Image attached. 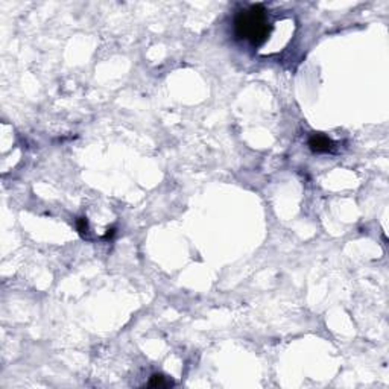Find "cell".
I'll return each instance as SVG.
<instances>
[{"mask_svg":"<svg viewBox=\"0 0 389 389\" xmlns=\"http://www.w3.org/2000/svg\"><path fill=\"white\" fill-rule=\"evenodd\" d=\"M76 225H78V231H79L82 236L87 234V231H88V222H87L85 217H81V219H78V224Z\"/></svg>","mask_w":389,"mask_h":389,"instance_id":"4","label":"cell"},{"mask_svg":"<svg viewBox=\"0 0 389 389\" xmlns=\"http://www.w3.org/2000/svg\"><path fill=\"white\" fill-rule=\"evenodd\" d=\"M272 26L268 22L266 9L263 5H251L242 9L234 19V32L239 38L250 41L253 46H260L266 41Z\"/></svg>","mask_w":389,"mask_h":389,"instance_id":"1","label":"cell"},{"mask_svg":"<svg viewBox=\"0 0 389 389\" xmlns=\"http://www.w3.org/2000/svg\"><path fill=\"white\" fill-rule=\"evenodd\" d=\"M309 146L313 152H330L335 148V143L332 138H329L324 134H313L309 138Z\"/></svg>","mask_w":389,"mask_h":389,"instance_id":"2","label":"cell"},{"mask_svg":"<svg viewBox=\"0 0 389 389\" xmlns=\"http://www.w3.org/2000/svg\"><path fill=\"white\" fill-rule=\"evenodd\" d=\"M172 385H174L172 382L166 380V377L161 374H154L149 380V386L152 388H166V386H172Z\"/></svg>","mask_w":389,"mask_h":389,"instance_id":"3","label":"cell"}]
</instances>
